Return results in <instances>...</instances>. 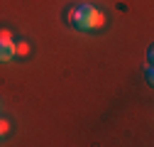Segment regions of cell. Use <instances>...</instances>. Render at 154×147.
<instances>
[{
    "instance_id": "1",
    "label": "cell",
    "mask_w": 154,
    "mask_h": 147,
    "mask_svg": "<svg viewBox=\"0 0 154 147\" xmlns=\"http://www.w3.org/2000/svg\"><path fill=\"white\" fill-rule=\"evenodd\" d=\"M64 22L81 32H98L105 25V15L91 3H81V5H69L64 10Z\"/></svg>"
},
{
    "instance_id": "2",
    "label": "cell",
    "mask_w": 154,
    "mask_h": 147,
    "mask_svg": "<svg viewBox=\"0 0 154 147\" xmlns=\"http://www.w3.org/2000/svg\"><path fill=\"white\" fill-rule=\"evenodd\" d=\"M15 57V42L12 39H0V64H8Z\"/></svg>"
},
{
    "instance_id": "3",
    "label": "cell",
    "mask_w": 154,
    "mask_h": 147,
    "mask_svg": "<svg viewBox=\"0 0 154 147\" xmlns=\"http://www.w3.org/2000/svg\"><path fill=\"white\" fill-rule=\"evenodd\" d=\"M15 54H17V57L29 54V44H27V42H17V44H15Z\"/></svg>"
},
{
    "instance_id": "4",
    "label": "cell",
    "mask_w": 154,
    "mask_h": 147,
    "mask_svg": "<svg viewBox=\"0 0 154 147\" xmlns=\"http://www.w3.org/2000/svg\"><path fill=\"white\" fill-rule=\"evenodd\" d=\"M0 39H12V37H10L8 30H0Z\"/></svg>"
}]
</instances>
